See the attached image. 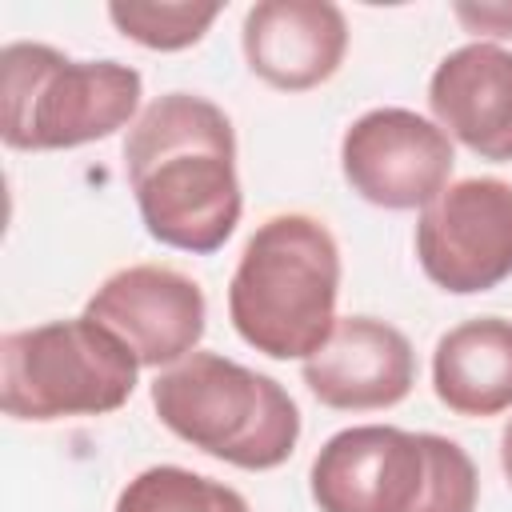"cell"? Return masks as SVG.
<instances>
[{"mask_svg":"<svg viewBox=\"0 0 512 512\" xmlns=\"http://www.w3.org/2000/svg\"><path fill=\"white\" fill-rule=\"evenodd\" d=\"M152 408L172 436L244 472L280 468L300 440L288 388L220 352H192L156 372Z\"/></svg>","mask_w":512,"mask_h":512,"instance_id":"cell-4","label":"cell"},{"mask_svg":"<svg viewBox=\"0 0 512 512\" xmlns=\"http://www.w3.org/2000/svg\"><path fill=\"white\" fill-rule=\"evenodd\" d=\"M112 512H252V508L236 488L212 476H200L180 464H152L120 488Z\"/></svg>","mask_w":512,"mask_h":512,"instance_id":"cell-14","label":"cell"},{"mask_svg":"<svg viewBox=\"0 0 512 512\" xmlns=\"http://www.w3.org/2000/svg\"><path fill=\"white\" fill-rule=\"evenodd\" d=\"M224 4H192V0H116L108 4V20L124 40H136L152 52H180L204 40Z\"/></svg>","mask_w":512,"mask_h":512,"instance_id":"cell-15","label":"cell"},{"mask_svg":"<svg viewBox=\"0 0 512 512\" xmlns=\"http://www.w3.org/2000/svg\"><path fill=\"white\" fill-rule=\"evenodd\" d=\"M436 124L480 160H512V48L476 40L448 52L428 80Z\"/></svg>","mask_w":512,"mask_h":512,"instance_id":"cell-12","label":"cell"},{"mask_svg":"<svg viewBox=\"0 0 512 512\" xmlns=\"http://www.w3.org/2000/svg\"><path fill=\"white\" fill-rule=\"evenodd\" d=\"M308 492L320 512H476L480 476L440 432L352 424L320 444Z\"/></svg>","mask_w":512,"mask_h":512,"instance_id":"cell-3","label":"cell"},{"mask_svg":"<svg viewBox=\"0 0 512 512\" xmlns=\"http://www.w3.org/2000/svg\"><path fill=\"white\" fill-rule=\"evenodd\" d=\"M136 376L132 348L88 316L16 328L0 340V408L12 420L108 416L128 404Z\"/></svg>","mask_w":512,"mask_h":512,"instance_id":"cell-6","label":"cell"},{"mask_svg":"<svg viewBox=\"0 0 512 512\" xmlns=\"http://www.w3.org/2000/svg\"><path fill=\"white\" fill-rule=\"evenodd\" d=\"M124 172L144 232L164 248L208 256L240 224L236 132L208 96H156L124 136Z\"/></svg>","mask_w":512,"mask_h":512,"instance_id":"cell-1","label":"cell"},{"mask_svg":"<svg viewBox=\"0 0 512 512\" xmlns=\"http://www.w3.org/2000/svg\"><path fill=\"white\" fill-rule=\"evenodd\" d=\"M416 260L452 296L492 292L512 280V184L500 176L448 184L420 208Z\"/></svg>","mask_w":512,"mask_h":512,"instance_id":"cell-7","label":"cell"},{"mask_svg":"<svg viewBox=\"0 0 512 512\" xmlns=\"http://www.w3.org/2000/svg\"><path fill=\"white\" fill-rule=\"evenodd\" d=\"M84 316L112 328L140 368L164 372L196 352L208 304L192 276L164 264H128L88 296Z\"/></svg>","mask_w":512,"mask_h":512,"instance_id":"cell-9","label":"cell"},{"mask_svg":"<svg viewBox=\"0 0 512 512\" xmlns=\"http://www.w3.org/2000/svg\"><path fill=\"white\" fill-rule=\"evenodd\" d=\"M452 16L472 36H512V4L508 0H480V4H452Z\"/></svg>","mask_w":512,"mask_h":512,"instance_id":"cell-16","label":"cell"},{"mask_svg":"<svg viewBox=\"0 0 512 512\" xmlns=\"http://www.w3.org/2000/svg\"><path fill=\"white\" fill-rule=\"evenodd\" d=\"M144 80L120 60H72L52 44L0 48V136L16 152L108 140L140 116Z\"/></svg>","mask_w":512,"mask_h":512,"instance_id":"cell-5","label":"cell"},{"mask_svg":"<svg viewBox=\"0 0 512 512\" xmlns=\"http://www.w3.org/2000/svg\"><path fill=\"white\" fill-rule=\"evenodd\" d=\"M452 136L412 108H368L340 136L348 188L388 212L428 208L452 180Z\"/></svg>","mask_w":512,"mask_h":512,"instance_id":"cell-8","label":"cell"},{"mask_svg":"<svg viewBox=\"0 0 512 512\" xmlns=\"http://www.w3.org/2000/svg\"><path fill=\"white\" fill-rule=\"evenodd\" d=\"M240 48L264 84L308 92L332 80L348 52V20L328 0H260L244 12Z\"/></svg>","mask_w":512,"mask_h":512,"instance_id":"cell-11","label":"cell"},{"mask_svg":"<svg viewBox=\"0 0 512 512\" xmlns=\"http://www.w3.org/2000/svg\"><path fill=\"white\" fill-rule=\"evenodd\" d=\"M436 400L468 420L512 408V320L472 316L448 328L432 348Z\"/></svg>","mask_w":512,"mask_h":512,"instance_id":"cell-13","label":"cell"},{"mask_svg":"<svg viewBox=\"0 0 512 512\" xmlns=\"http://www.w3.org/2000/svg\"><path fill=\"white\" fill-rule=\"evenodd\" d=\"M340 244L324 220L280 212L256 224L228 280L236 336L272 360H308L336 328Z\"/></svg>","mask_w":512,"mask_h":512,"instance_id":"cell-2","label":"cell"},{"mask_svg":"<svg viewBox=\"0 0 512 512\" xmlns=\"http://www.w3.org/2000/svg\"><path fill=\"white\" fill-rule=\"evenodd\" d=\"M308 392L336 412L396 408L416 384L412 340L376 316H340L332 336L300 364Z\"/></svg>","mask_w":512,"mask_h":512,"instance_id":"cell-10","label":"cell"},{"mask_svg":"<svg viewBox=\"0 0 512 512\" xmlns=\"http://www.w3.org/2000/svg\"><path fill=\"white\" fill-rule=\"evenodd\" d=\"M500 468H504V476H508V484H512V420H508L504 432H500Z\"/></svg>","mask_w":512,"mask_h":512,"instance_id":"cell-17","label":"cell"}]
</instances>
